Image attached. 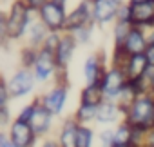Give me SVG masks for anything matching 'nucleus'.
I'll list each match as a JSON object with an SVG mask.
<instances>
[{
	"mask_svg": "<svg viewBox=\"0 0 154 147\" xmlns=\"http://www.w3.org/2000/svg\"><path fill=\"white\" fill-rule=\"evenodd\" d=\"M53 2H56V4H60V6H65V8H67V0H53Z\"/></svg>",
	"mask_w": 154,
	"mask_h": 147,
	"instance_id": "obj_41",
	"label": "nucleus"
},
{
	"mask_svg": "<svg viewBox=\"0 0 154 147\" xmlns=\"http://www.w3.org/2000/svg\"><path fill=\"white\" fill-rule=\"evenodd\" d=\"M91 2H94V0H91Z\"/></svg>",
	"mask_w": 154,
	"mask_h": 147,
	"instance_id": "obj_45",
	"label": "nucleus"
},
{
	"mask_svg": "<svg viewBox=\"0 0 154 147\" xmlns=\"http://www.w3.org/2000/svg\"><path fill=\"white\" fill-rule=\"evenodd\" d=\"M53 84H69V86H71V73H69V67H60V65H58Z\"/></svg>",
	"mask_w": 154,
	"mask_h": 147,
	"instance_id": "obj_32",
	"label": "nucleus"
},
{
	"mask_svg": "<svg viewBox=\"0 0 154 147\" xmlns=\"http://www.w3.org/2000/svg\"><path fill=\"white\" fill-rule=\"evenodd\" d=\"M13 120H15V114L11 113V107L9 105H0V125H2V129H6Z\"/></svg>",
	"mask_w": 154,
	"mask_h": 147,
	"instance_id": "obj_31",
	"label": "nucleus"
},
{
	"mask_svg": "<svg viewBox=\"0 0 154 147\" xmlns=\"http://www.w3.org/2000/svg\"><path fill=\"white\" fill-rule=\"evenodd\" d=\"M131 29H132V24L131 22L116 20L112 24V47H122L125 44V38L131 33Z\"/></svg>",
	"mask_w": 154,
	"mask_h": 147,
	"instance_id": "obj_23",
	"label": "nucleus"
},
{
	"mask_svg": "<svg viewBox=\"0 0 154 147\" xmlns=\"http://www.w3.org/2000/svg\"><path fill=\"white\" fill-rule=\"evenodd\" d=\"M149 84H150V91L154 93V67H152L150 73H149Z\"/></svg>",
	"mask_w": 154,
	"mask_h": 147,
	"instance_id": "obj_39",
	"label": "nucleus"
},
{
	"mask_svg": "<svg viewBox=\"0 0 154 147\" xmlns=\"http://www.w3.org/2000/svg\"><path fill=\"white\" fill-rule=\"evenodd\" d=\"M143 147H154V125L150 129H147V133H145V145Z\"/></svg>",
	"mask_w": 154,
	"mask_h": 147,
	"instance_id": "obj_36",
	"label": "nucleus"
},
{
	"mask_svg": "<svg viewBox=\"0 0 154 147\" xmlns=\"http://www.w3.org/2000/svg\"><path fill=\"white\" fill-rule=\"evenodd\" d=\"M35 109H36V98H33L29 104H26V105L15 114V118L20 120V122H31V118H33V114H35Z\"/></svg>",
	"mask_w": 154,
	"mask_h": 147,
	"instance_id": "obj_30",
	"label": "nucleus"
},
{
	"mask_svg": "<svg viewBox=\"0 0 154 147\" xmlns=\"http://www.w3.org/2000/svg\"><path fill=\"white\" fill-rule=\"evenodd\" d=\"M96 145V133L91 125L80 124L78 127V140H76V147H94Z\"/></svg>",
	"mask_w": 154,
	"mask_h": 147,
	"instance_id": "obj_24",
	"label": "nucleus"
},
{
	"mask_svg": "<svg viewBox=\"0 0 154 147\" xmlns=\"http://www.w3.org/2000/svg\"><path fill=\"white\" fill-rule=\"evenodd\" d=\"M49 0H26V4L31 8V9H35V11H38L44 4H47Z\"/></svg>",
	"mask_w": 154,
	"mask_h": 147,
	"instance_id": "obj_37",
	"label": "nucleus"
},
{
	"mask_svg": "<svg viewBox=\"0 0 154 147\" xmlns=\"http://www.w3.org/2000/svg\"><path fill=\"white\" fill-rule=\"evenodd\" d=\"M103 100H107L102 84H84V87L80 89L78 95V102L82 104H89V105H100Z\"/></svg>",
	"mask_w": 154,
	"mask_h": 147,
	"instance_id": "obj_20",
	"label": "nucleus"
},
{
	"mask_svg": "<svg viewBox=\"0 0 154 147\" xmlns=\"http://www.w3.org/2000/svg\"><path fill=\"white\" fill-rule=\"evenodd\" d=\"M138 96H140V95H138V91H136L129 82H127V86L122 89V93H120V95H118V98L114 100V102L120 105V109H122L123 116L129 113V109L132 107V104H134V100H136Z\"/></svg>",
	"mask_w": 154,
	"mask_h": 147,
	"instance_id": "obj_22",
	"label": "nucleus"
},
{
	"mask_svg": "<svg viewBox=\"0 0 154 147\" xmlns=\"http://www.w3.org/2000/svg\"><path fill=\"white\" fill-rule=\"evenodd\" d=\"M56 69H58V64H56L54 53L40 47L36 64L33 65V71H35V77H36L38 86H45V84L53 82L54 75H56Z\"/></svg>",
	"mask_w": 154,
	"mask_h": 147,
	"instance_id": "obj_7",
	"label": "nucleus"
},
{
	"mask_svg": "<svg viewBox=\"0 0 154 147\" xmlns=\"http://www.w3.org/2000/svg\"><path fill=\"white\" fill-rule=\"evenodd\" d=\"M147 38H149V44H154V27L147 29Z\"/></svg>",
	"mask_w": 154,
	"mask_h": 147,
	"instance_id": "obj_40",
	"label": "nucleus"
},
{
	"mask_svg": "<svg viewBox=\"0 0 154 147\" xmlns=\"http://www.w3.org/2000/svg\"><path fill=\"white\" fill-rule=\"evenodd\" d=\"M122 4H118L116 0H94L93 2V17H94V24L98 27L109 26L116 22L118 17V9Z\"/></svg>",
	"mask_w": 154,
	"mask_h": 147,
	"instance_id": "obj_12",
	"label": "nucleus"
},
{
	"mask_svg": "<svg viewBox=\"0 0 154 147\" xmlns=\"http://www.w3.org/2000/svg\"><path fill=\"white\" fill-rule=\"evenodd\" d=\"M36 147H62V145H60L58 138H53V136L49 134V136L40 138V142H38V145H36Z\"/></svg>",
	"mask_w": 154,
	"mask_h": 147,
	"instance_id": "obj_34",
	"label": "nucleus"
},
{
	"mask_svg": "<svg viewBox=\"0 0 154 147\" xmlns=\"http://www.w3.org/2000/svg\"><path fill=\"white\" fill-rule=\"evenodd\" d=\"M38 51H40L38 47H33L29 44H24L20 47V51H18V62H20V65L33 69V65L36 64V58H38Z\"/></svg>",
	"mask_w": 154,
	"mask_h": 147,
	"instance_id": "obj_25",
	"label": "nucleus"
},
{
	"mask_svg": "<svg viewBox=\"0 0 154 147\" xmlns=\"http://www.w3.org/2000/svg\"><path fill=\"white\" fill-rule=\"evenodd\" d=\"M78 47H80V45H78V42H76V38L72 36V33L63 31V33H62L60 45H58V49H56V53H54L56 64H58L60 67H69Z\"/></svg>",
	"mask_w": 154,
	"mask_h": 147,
	"instance_id": "obj_14",
	"label": "nucleus"
},
{
	"mask_svg": "<svg viewBox=\"0 0 154 147\" xmlns=\"http://www.w3.org/2000/svg\"><path fill=\"white\" fill-rule=\"evenodd\" d=\"M69 91H71L69 84H53L44 95H40V100L56 118H60L65 111V105L69 100Z\"/></svg>",
	"mask_w": 154,
	"mask_h": 147,
	"instance_id": "obj_5",
	"label": "nucleus"
},
{
	"mask_svg": "<svg viewBox=\"0 0 154 147\" xmlns=\"http://www.w3.org/2000/svg\"><path fill=\"white\" fill-rule=\"evenodd\" d=\"M36 18V11L31 9L26 0H11L6 11V31L11 42H20L26 38L29 24Z\"/></svg>",
	"mask_w": 154,
	"mask_h": 147,
	"instance_id": "obj_1",
	"label": "nucleus"
},
{
	"mask_svg": "<svg viewBox=\"0 0 154 147\" xmlns=\"http://www.w3.org/2000/svg\"><path fill=\"white\" fill-rule=\"evenodd\" d=\"M147 45H149L147 29L138 27V26H132L131 33H129V35H127V38H125L123 49H125L129 55H138V53H145Z\"/></svg>",
	"mask_w": 154,
	"mask_h": 147,
	"instance_id": "obj_17",
	"label": "nucleus"
},
{
	"mask_svg": "<svg viewBox=\"0 0 154 147\" xmlns=\"http://www.w3.org/2000/svg\"><path fill=\"white\" fill-rule=\"evenodd\" d=\"M94 24V17H93V2L91 0H78L69 13H67V22H65V31L72 33L76 29H80L84 26Z\"/></svg>",
	"mask_w": 154,
	"mask_h": 147,
	"instance_id": "obj_8",
	"label": "nucleus"
},
{
	"mask_svg": "<svg viewBox=\"0 0 154 147\" xmlns=\"http://www.w3.org/2000/svg\"><path fill=\"white\" fill-rule=\"evenodd\" d=\"M131 138H132V125L123 118L114 127V143H129L131 145Z\"/></svg>",
	"mask_w": 154,
	"mask_h": 147,
	"instance_id": "obj_26",
	"label": "nucleus"
},
{
	"mask_svg": "<svg viewBox=\"0 0 154 147\" xmlns=\"http://www.w3.org/2000/svg\"><path fill=\"white\" fill-rule=\"evenodd\" d=\"M116 2H118V4H123V2H127V0H116Z\"/></svg>",
	"mask_w": 154,
	"mask_h": 147,
	"instance_id": "obj_44",
	"label": "nucleus"
},
{
	"mask_svg": "<svg viewBox=\"0 0 154 147\" xmlns=\"http://www.w3.org/2000/svg\"><path fill=\"white\" fill-rule=\"evenodd\" d=\"M145 56L150 64V67H154V44H149L147 49H145Z\"/></svg>",
	"mask_w": 154,
	"mask_h": 147,
	"instance_id": "obj_38",
	"label": "nucleus"
},
{
	"mask_svg": "<svg viewBox=\"0 0 154 147\" xmlns=\"http://www.w3.org/2000/svg\"><path fill=\"white\" fill-rule=\"evenodd\" d=\"M131 4H141V2H145V0H129Z\"/></svg>",
	"mask_w": 154,
	"mask_h": 147,
	"instance_id": "obj_43",
	"label": "nucleus"
},
{
	"mask_svg": "<svg viewBox=\"0 0 154 147\" xmlns=\"http://www.w3.org/2000/svg\"><path fill=\"white\" fill-rule=\"evenodd\" d=\"M132 8V26L150 29L154 27V0H145L141 4H131Z\"/></svg>",
	"mask_w": 154,
	"mask_h": 147,
	"instance_id": "obj_13",
	"label": "nucleus"
},
{
	"mask_svg": "<svg viewBox=\"0 0 154 147\" xmlns=\"http://www.w3.org/2000/svg\"><path fill=\"white\" fill-rule=\"evenodd\" d=\"M112 147H132V145H129V143H114Z\"/></svg>",
	"mask_w": 154,
	"mask_h": 147,
	"instance_id": "obj_42",
	"label": "nucleus"
},
{
	"mask_svg": "<svg viewBox=\"0 0 154 147\" xmlns=\"http://www.w3.org/2000/svg\"><path fill=\"white\" fill-rule=\"evenodd\" d=\"M0 147H18V145L9 138V134H8V131H6V129L0 133Z\"/></svg>",
	"mask_w": 154,
	"mask_h": 147,
	"instance_id": "obj_35",
	"label": "nucleus"
},
{
	"mask_svg": "<svg viewBox=\"0 0 154 147\" xmlns=\"http://www.w3.org/2000/svg\"><path fill=\"white\" fill-rule=\"evenodd\" d=\"M98 26L96 24H89V26H84L80 29L72 31V36L76 38V42H78V45H89L93 42V36H94V29Z\"/></svg>",
	"mask_w": 154,
	"mask_h": 147,
	"instance_id": "obj_27",
	"label": "nucleus"
},
{
	"mask_svg": "<svg viewBox=\"0 0 154 147\" xmlns=\"http://www.w3.org/2000/svg\"><path fill=\"white\" fill-rule=\"evenodd\" d=\"M96 111H98L96 105H89V104L78 102L76 109L72 111V116H74V120L78 122V124L91 125V124H96Z\"/></svg>",
	"mask_w": 154,
	"mask_h": 147,
	"instance_id": "obj_21",
	"label": "nucleus"
},
{
	"mask_svg": "<svg viewBox=\"0 0 154 147\" xmlns=\"http://www.w3.org/2000/svg\"><path fill=\"white\" fill-rule=\"evenodd\" d=\"M36 98V109H35V114H33V118H31V127L35 129V133L40 136V138H44V136H49L51 133H53V127H54V114L42 104V100H40V95L38 96H35Z\"/></svg>",
	"mask_w": 154,
	"mask_h": 147,
	"instance_id": "obj_11",
	"label": "nucleus"
},
{
	"mask_svg": "<svg viewBox=\"0 0 154 147\" xmlns=\"http://www.w3.org/2000/svg\"><path fill=\"white\" fill-rule=\"evenodd\" d=\"M123 118L134 127L150 129L154 125V93L149 91L140 95Z\"/></svg>",
	"mask_w": 154,
	"mask_h": 147,
	"instance_id": "obj_2",
	"label": "nucleus"
},
{
	"mask_svg": "<svg viewBox=\"0 0 154 147\" xmlns=\"http://www.w3.org/2000/svg\"><path fill=\"white\" fill-rule=\"evenodd\" d=\"M122 120H123V113L114 100H103L98 105V111H96V124L98 125H103V127L116 125Z\"/></svg>",
	"mask_w": 154,
	"mask_h": 147,
	"instance_id": "obj_15",
	"label": "nucleus"
},
{
	"mask_svg": "<svg viewBox=\"0 0 154 147\" xmlns=\"http://www.w3.org/2000/svg\"><path fill=\"white\" fill-rule=\"evenodd\" d=\"M47 35H49V27L38 18V15H36V18L29 24V29H27V33H26V42L24 44H29V45H33V47H42L44 45V40L47 38Z\"/></svg>",
	"mask_w": 154,
	"mask_h": 147,
	"instance_id": "obj_19",
	"label": "nucleus"
},
{
	"mask_svg": "<svg viewBox=\"0 0 154 147\" xmlns=\"http://www.w3.org/2000/svg\"><path fill=\"white\" fill-rule=\"evenodd\" d=\"M114 145V127H100L96 134V147H112Z\"/></svg>",
	"mask_w": 154,
	"mask_h": 147,
	"instance_id": "obj_28",
	"label": "nucleus"
},
{
	"mask_svg": "<svg viewBox=\"0 0 154 147\" xmlns=\"http://www.w3.org/2000/svg\"><path fill=\"white\" fill-rule=\"evenodd\" d=\"M109 65H111V55L107 56V53L103 49L91 53L84 60V65H82L84 84H102Z\"/></svg>",
	"mask_w": 154,
	"mask_h": 147,
	"instance_id": "obj_4",
	"label": "nucleus"
},
{
	"mask_svg": "<svg viewBox=\"0 0 154 147\" xmlns=\"http://www.w3.org/2000/svg\"><path fill=\"white\" fill-rule=\"evenodd\" d=\"M127 82H129V77L122 67L109 65L105 77L102 80V87H103V93H105L107 100H116L118 95L122 93V89L127 86Z\"/></svg>",
	"mask_w": 154,
	"mask_h": 147,
	"instance_id": "obj_10",
	"label": "nucleus"
},
{
	"mask_svg": "<svg viewBox=\"0 0 154 147\" xmlns=\"http://www.w3.org/2000/svg\"><path fill=\"white\" fill-rule=\"evenodd\" d=\"M150 64L145 56V53H138V55H131L127 65H125V73H127V77L129 80H134V78H141V77H149V73H150Z\"/></svg>",
	"mask_w": 154,
	"mask_h": 147,
	"instance_id": "obj_18",
	"label": "nucleus"
},
{
	"mask_svg": "<svg viewBox=\"0 0 154 147\" xmlns=\"http://www.w3.org/2000/svg\"><path fill=\"white\" fill-rule=\"evenodd\" d=\"M9 138L18 145V147H36L40 142V136L35 133V129L31 127L29 122H20V120H13L8 127H6Z\"/></svg>",
	"mask_w": 154,
	"mask_h": 147,
	"instance_id": "obj_9",
	"label": "nucleus"
},
{
	"mask_svg": "<svg viewBox=\"0 0 154 147\" xmlns=\"http://www.w3.org/2000/svg\"><path fill=\"white\" fill-rule=\"evenodd\" d=\"M67 13H69V9L65 6H60V4L53 2V0H49L47 4H44L36 11L38 18L49 27V31H65Z\"/></svg>",
	"mask_w": 154,
	"mask_h": 147,
	"instance_id": "obj_6",
	"label": "nucleus"
},
{
	"mask_svg": "<svg viewBox=\"0 0 154 147\" xmlns=\"http://www.w3.org/2000/svg\"><path fill=\"white\" fill-rule=\"evenodd\" d=\"M11 100L13 98H11V93L8 89V84H6V80H2V84H0V105H9Z\"/></svg>",
	"mask_w": 154,
	"mask_h": 147,
	"instance_id": "obj_33",
	"label": "nucleus"
},
{
	"mask_svg": "<svg viewBox=\"0 0 154 147\" xmlns=\"http://www.w3.org/2000/svg\"><path fill=\"white\" fill-rule=\"evenodd\" d=\"M62 33L63 31H49V35L44 40V45L42 47L47 49V51H51V53H56V49L60 45V40H62Z\"/></svg>",
	"mask_w": 154,
	"mask_h": 147,
	"instance_id": "obj_29",
	"label": "nucleus"
},
{
	"mask_svg": "<svg viewBox=\"0 0 154 147\" xmlns=\"http://www.w3.org/2000/svg\"><path fill=\"white\" fill-rule=\"evenodd\" d=\"M78 127L80 124L74 120L72 114L62 118L60 122V127H58V142L62 147H76V140H78Z\"/></svg>",
	"mask_w": 154,
	"mask_h": 147,
	"instance_id": "obj_16",
	"label": "nucleus"
},
{
	"mask_svg": "<svg viewBox=\"0 0 154 147\" xmlns=\"http://www.w3.org/2000/svg\"><path fill=\"white\" fill-rule=\"evenodd\" d=\"M6 84H8V89H9L13 100H20V98L29 96L35 91V87L38 86L35 71L31 67H22V65L11 73V77L6 80Z\"/></svg>",
	"mask_w": 154,
	"mask_h": 147,
	"instance_id": "obj_3",
	"label": "nucleus"
}]
</instances>
